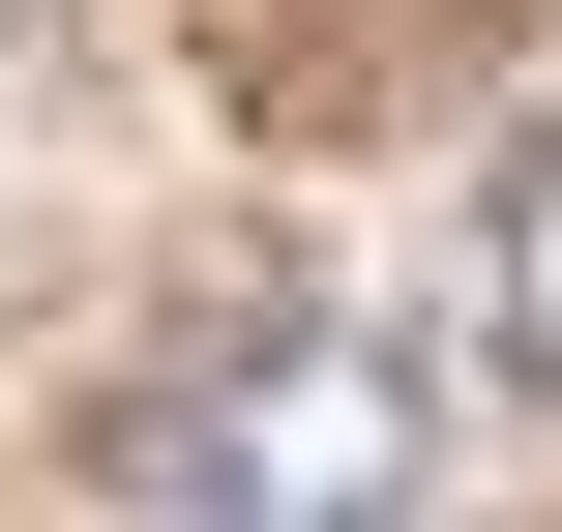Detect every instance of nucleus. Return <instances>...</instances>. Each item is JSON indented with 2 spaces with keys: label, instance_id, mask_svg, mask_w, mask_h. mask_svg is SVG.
Wrapping results in <instances>:
<instances>
[{
  "label": "nucleus",
  "instance_id": "f257e3e1",
  "mask_svg": "<svg viewBox=\"0 0 562 532\" xmlns=\"http://www.w3.org/2000/svg\"><path fill=\"white\" fill-rule=\"evenodd\" d=\"M445 474V385L385 326H237L119 415V503H415Z\"/></svg>",
  "mask_w": 562,
  "mask_h": 532
},
{
  "label": "nucleus",
  "instance_id": "7ed1b4c3",
  "mask_svg": "<svg viewBox=\"0 0 562 532\" xmlns=\"http://www.w3.org/2000/svg\"><path fill=\"white\" fill-rule=\"evenodd\" d=\"M0 30H30V0H0Z\"/></svg>",
  "mask_w": 562,
  "mask_h": 532
},
{
  "label": "nucleus",
  "instance_id": "f03ea898",
  "mask_svg": "<svg viewBox=\"0 0 562 532\" xmlns=\"http://www.w3.org/2000/svg\"><path fill=\"white\" fill-rule=\"evenodd\" d=\"M474 326H504V385H562V148L504 178V237H474Z\"/></svg>",
  "mask_w": 562,
  "mask_h": 532
}]
</instances>
